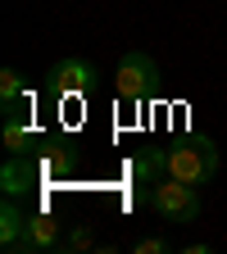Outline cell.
I'll return each mask as SVG.
<instances>
[{"label": "cell", "mask_w": 227, "mask_h": 254, "mask_svg": "<svg viewBox=\"0 0 227 254\" xmlns=\"http://www.w3.org/2000/svg\"><path fill=\"white\" fill-rule=\"evenodd\" d=\"M214 173H218V145L209 136H173L164 145V177L209 186Z\"/></svg>", "instance_id": "obj_1"}, {"label": "cell", "mask_w": 227, "mask_h": 254, "mask_svg": "<svg viewBox=\"0 0 227 254\" xmlns=\"http://www.w3.org/2000/svg\"><path fill=\"white\" fill-rule=\"evenodd\" d=\"M114 91L123 105H141L159 91V64L146 55V50H127L114 68Z\"/></svg>", "instance_id": "obj_2"}, {"label": "cell", "mask_w": 227, "mask_h": 254, "mask_svg": "<svg viewBox=\"0 0 227 254\" xmlns=\"http://www.w3.org/2000/svg\"><path fill=\"white\" fill-rule=\"evenodd\" d=\"M150 209L164 222H196L200 218V186L177 182V177H159L150 186Z\"/></svg>", "instance_id": "obj_3"}, {"label": "cell", "mask_w": 227, "mask_h": 254, "mask_svg": "<svg viewBox=\"0 0 227 254\" xmlns=\"http://www.w3.org/2000/svg\"><path fill=\"white\" fill-rule=\"evenodd\" d=\"M91 86H95V68H91L86 59H77V55L50 64V73H46V91L55 95V100H73V95H86Z\"/></svg>", "instance_id": "obj_4"}, {"label": "cell", "mask_w": 227, "mask_h": 254, "mask_svg": "<svg viewBox=\"0 0 227 254\" xmlns=\"http://www.w3.org/2000/svg\"><path fill=\"white\" fill-rule=\"evenodd\" d=\"M14 254H64V232L50 213H27V232L18 236Z\"/></svg>", "instance_id": "obj_5"}, {"label": "cell", "mask_w": 227, "mask_h": 254, "mask_svg": "<svg viewBox=\"0 0 227 254\" xmlns=\"http://www.w3.org/2000/svg\"><path fill=\"white\" fill-rule=\"evenodd\" d=\"M27 232V213L14 204V195L0 204V250L5 254H14V245H18V236Z\"/></svg>", "instance_id": "obj_6"}, {"label": "cell", "mask_w": 227, "mask_h": 254, "mask_svg": "<svg viewBox=\"0 0 227 254\" xmlns=\"http://www.w3.org/2000/svg\"><path fill=\"white\" fill-rule=\"evenodd\" d=\"M32 182H37V173L23 164V154H9V164L0 168V186H5V195H14V200H18Z\"/></svg>", "instance_id": "obj_7"}, {"label": "cell", "mask_w": 227, "mask_h": 254, "mask_svg": "<svg viewBox=\"0 0 227 254\" xmlns=\"http://www.w3.org/2000/svg\"><path fill=\"white\" fill-rule=\"evenodd\" d=\"M32 145H37L32 123H23V114H5V150L9 154H27Z\"/></svg>", "instance_id": "obj_8"}, {"label": "cell", "mask_w": 227, "mask_h": 254, "mask_svg": "<svg viewBox=\"0 0 227 254\" xmlns=\"http://www.w3.org/2000/svg\"><path fill=\"white\" fill-rule=\"evenodd\" d=\"M18 100H23V73L18 68H0V109L18 114Z\"/></svg>", "instance_id": "obj_9"}, {"label": "cell", "mask_w": 227, "mask_h": 254, "mask_svg": "<svg viewBox=\"0 0 227 254\" xmlns=\"http://www.w3.org/2000/svg\"><path fill=\"white\" fill-rule=\"evenodd\" d=\"M91 245H95V236H91L86 222H77V227L64 236V254H77V250H91Z\"/></svg>", "instance_id": "obj_10"}, {"label": "cell", "mask_w": 227, "mask_h": 254, "mask_svg": "<svg viewBox=\"0 0 227 254\" xmlns=\"http://www.w3.org/2000/svg\"><path fill=\"white\" fill-rule=\"evenodd\" d=\"M132 250H137V254H168L173 241H168V236H146V241H137Z\"/></svg>", "instance_id": "obj_11"}]
</instances>
